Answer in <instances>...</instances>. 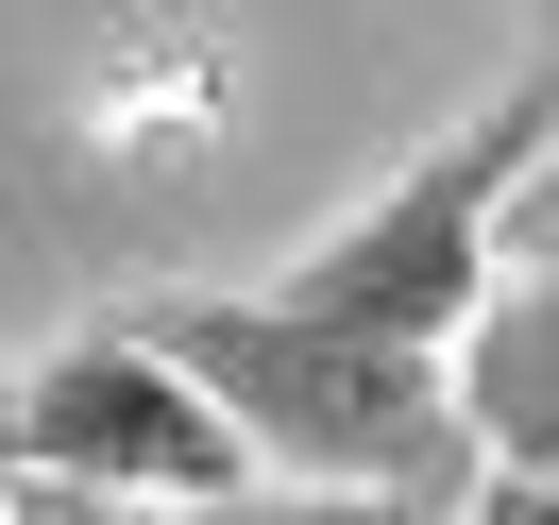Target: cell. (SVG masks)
<instances>
[{
    "label": "cell",
    "mask_w": 559,
    "mask_h": 525,
    "mask_svg": "<svg viewBox=\"0 0 559 525\" xmlns=\"http://www.w3.org/2000/svg\"><path fill=\"white\" fill-rule=\"evenodd\" d=\"M136 322L254 423L272 475H373V491H475L491 475L475 390L424 339H356V322L288 306V288H153Z\"/></svg>",
    "instance_id": "obj_1"
},
{
    "label": "cell",
    "mask_w": 559,
    "mask_h": 525,
    "mask_svg": "<svg viewBox=\"0 0 559 525\" xmlns=\"http://www.w3.org/2000/svg\"><path fill=\"white\" fill-rule=\"evenodd\" d=\"M543 170H559V51H543L525 85H491L457 136H424L407 170H390L356 220H322L272 288H288V306H322V322H356V339L457 356V339H475V306H491V238L543 204Z\"/></svg>",
    "instance_id": "obj_2"
},
{
    "label": "cell",
    "mask_w": 559,
    "mask_h": 525,
    "mask_svg": "<svg viewBox=\"0 0 559 525\" xmlns=\"http://www.w3.org/2000/svg\"><path fill=\"white\" fill-rule=\"evenodd\" d=\"M17 441H35V475L103 491V509H204V491L272 475V457H254V423L221 407V390L187 373L136 306L85 322V339H51L35 373H17Z\"/></svg>",
    "instance_id": "obj_3"
},
{
    "label": "cell",
    "mask_w": 559,
    "mask_h": 525,
    "mask_svg": "<svg viewBox=\"0 0 559 525\" xmlns=\"http://www.w3.org/2000/svg\"><path fill=\"white\" fill-rule=\"evenodd\" d=\"M457 390H475L491 457H559V170H543V254H525L475 306V339H457Z\"/></svg>",
    "instance_id": "obj_4"
},
{
    "label": "cell",
    "mask_w": 559,
    "mask_h": 525,
    "mask_svg": "<svg viewBox=\"0 0 559 525\" xmlns=\"http://www.w3.org/2000/svg\"><path fill=\"white\" fill-rule=\"evenodd\" d=\"M136 525H475V491H373V475H238L204 509H136Z\"/></svg>",
    "instance_id": "obj_5"
},
{
    "label": "cell",
    "mask_w": 559,
    "mask_h": 525,
    "mask_svg": "<svg viewBox=\"0 0 559 525\" xmlns=\"http://www.w3.org/2000/svg\"><path fill=\"white\" fill-rule=\"evenodd\" d=\"M475 525H559V457H491V475H475Z\"/></svg>",
    "instance_id": "obj_6"
},
{
    "label": "cell",
    "mask_w": 559,
    "mask_h": 525,
    "mask_svg": "<svg viewBox=\"0 0 559 525\" xmlns=\"http://www.w3.org/2000/svg\"><path fill=\"white\" fill-rule=\"evenodd\" d=\"M17 475H35V441H17V373H0V509H17Z\"/></svg>",
    "instance_id": "obj_7"
},
{
    "label": "cell",
    "mask_w": 559,
    "mask_h": 525,
    "mask_svg": "<svg viewBox=\"0 0 559 525\" xmlns=\"http://www.w3.org/2000/svg\"><path fill=\"white\" fill-rule=\"evenodd\" d=\"M543 17H559V0H543Z\"/></svg>",
    "instance_id": "obj_8"
}]
</instances>
